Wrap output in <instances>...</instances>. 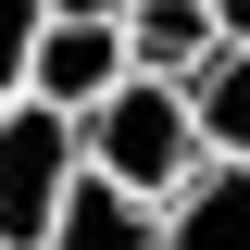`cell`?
<instances>
[{"instance_id":"9c48e42d","label":"cell","mask_w":250,"mask_h":250,"mask_svg":"<svg viewBox=\"0 0 250 250\" xmlns=\"http://www.w3.org/2000/svg\"><path fill=\"white\" fill-rule=\"evenodd\" d=\"M213 25H225V50H250V0H213Z\"/></svg>"},{"instance_id":"52a82bcc","label":"cell","mask_w":250,"mask_h":250,"mask_svg":"<svg viewBox=\"0 0 250 250\" xmlns=\"http://www.w3.org/2000/svg\"><path fill=\"white\" fill-rule=\"evenodd\" d=\"M188 125H200L213 163H250V50H213L188 75Z\"/></svg>"},{"instance_id":"ba28073f","label":"cell","mask_w":250,"mask_h":250,"mask_svg":"<svg viewBox=\"0 0 250 250\" xmlns=\"http://www.w3.org/2000/svg\"><path fill=\"white\" fill-rule=\"evenodd\" d=\"M50 13H75V25H125V0H50Z\"/></svg>"},{"instance_id":"8992f818","label":"cell","mask_w":250,"mask_h":250,"mask_svg":"<svg viewBox=\"0 0 250 250\" xmlns=\"http://www.w3.org/2000/svg\"><path fill=\"white\" fill-rule=\"evenodd\" d=\"M163 250H250V163H200L163 200Z\"/></svg>"},{"instance_id":"3957f363","label":"cell","mask_w":250,"mask_h":250,"mask_svg":"<svg viewBox=\"0 0 250 250\" xmlns=\"http://www.w3.org/2000/svg\"><path fill=\"white\" fill-rule=\"evenodd\" d=\"M125 75H138V62H125V25H75V13H50V25H38L25 100H50V113H100Z\"/></svg>"},{"instance_id":"6da1fadb","label":"cell","mask_w":250,"mask_h":250,"mask_svg":"<svg viewBox=\"0 0 250 250\" xmlns=\"http://www.w3.org/2000/svg\"><path fill=\"white\" fill-rule=\"evenodd\" d=\"M88 125V163L113 188H138V200H175L188 175H200V125H188V88H163V75H125L113 100H100V113H75Z\"/></svg>"},{"instance_id":"7a4b0ae2","label":"cell","mask_w":250,"mask_h":250,"mask_svg":"<svg viewBox=\"0 0 250 250\" xmlns=\"http://www.w3.org/2000/svg\"><path fill=\"white\" fill-rule=\"evenodd\" d=\"M75 175H88V125L50 100H0V250H50Z\"/></svg>"},{"instance_id":"277c9868","label":"cell","mask_w":250,"mask_h":250,"mask_svg":"<svg viewBox=\"0 0 250 250\" xmlns=\"http://www.w3.org/2000/svg\"><path fill=\"white\" fill-rule=\"evenodd\" d=\"M213 50H225L213 0H125V62H138V75H163V88H188V75H200Z\"/></svg>"},{"instance_id":"5b68a950","label":"cell","mask_w":250,"mask_h":250,"mask_svg":"<svg viewBox=\"0 0 250 250\" xmlns=\"http://www.w3.org/2000/svg\"><path fill=\"white\" fill-rule=\"evenodd\" d=\"M50 250H163V200H138V188H113L88 163L75 200H62V225H50Z\"/></svg>"}]
</instances>
